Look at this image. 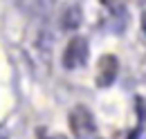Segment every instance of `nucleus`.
I'll return each mask as SVG.
<instances>
[{
    "label": "nucleus",
    "instance_id": "nucleus-1",
    "mask_svg": "<svg viewBox=\"0 0 146 139\" xmlns=\"http://www.w3.org/2000/svg\"><path fill=\"white\" fill-rule=\"evenodd\" d=\"M88 58H90V45L83 36H74L68 40L65 50L61 54V65L65 70H79L88 65Z\"/></svg>",
    "mask_w": 146,
    "mask_h": 139
},
{
    "label": "nucleus",
    "instance_id": "nucleus-2",
    "mask_svg": "<svg viewBox=\"0 0 146 139\" xmlns=\"http://www.w3.org/2000/svg\"><path fill=\"white\" fill-rule=\"evenodd\" d=\"M70 130L76 139H92L97 135V123L86 105H76L70 112Z\"/></svg>",
    "mask_w": 146,
    "mask_h": 139
},
{
    "label": "nucleus",
    "instance_id": "nucleus-3",
    "mask_svg": "<svg viewBox=\"0 0 146 139\" xmlns=\"http://www.w3.org/2000/svg\"><path fill=\"white\" fill-rule=\"evenodd\" d=\"M117 74H119V58L115 54H106L99 58L94 83H97V87H110L117 81Z\"/></svg>",
    "mask_w": 146,
    "mask_h": 139
},
{
    "label": "nucleus",
    "instance_id": "nucleus-4",
    "mask_svg": "<svg viewBox=\"0 0 146 139\" xmlns=\"http://www.w3.org/2000/svg\"><path fill=\"white\" fill-rule=\"evenodd\" d=\"M81 23H83V9H81L79 5H70V7L63 9V14H61V29H63V32L79 29Z\"/></svg>",
    "mask_w": 146,
    "mask_h": 139
},
{
    "label": "nucleus",
    "instance_id": "nucleus-5",
    "mask_svg": "<svg viewBox=\"0 0 146 139\" xmlns=\"http://www.w3.org/2000/svg\"><path fill=\"white\" fill-rule=\"evenodd\" d=\"M135 103H137V119H139V128H142L144 121H146V101L142 99V97H137Z\"/></svg>",
    "mask_w": 146,
    "mask_h": 139
},
{
    "label": "nucleus",
    "instance_id": "nucleus-6",
    "mask_svg": "<svg viewBox=\"0 0 146 139\" xmlns=\"http://www.w3.org/2000/svg\"><path fill=\"white\" fill-rule=\"evenodd\" d=\"M139 135H142V128H135V130H133L126 139H139Z\"/></svg>",
    "mask_w": 146,
    "mask_h": 139
},
{
    "label": "nucleus",
    "instance_id": "nucleus-7",
    "mask_svg": "<svg viewBox=\"0 0 146 139\" xmlns=\"http://www.w3.org/2000/svg\"><path fill=\"white\" fill-rule=\"evenodd\" d=\"M142 36H144V40H146V11L142 14Z\"/></svg>",
    "mask_w": 146,
    "mask_h": 139
},
{
    "label": "nucleus",
    "instance_id": "nucleus-8",
    "mask_svg": "<svg viewBox=\"0 0 146 139\" xmlns=\"http://www.w3.org/2000/svg\"><path fill=\"white\" fill-rule=\"evenodd\" d=\"M47 139H63V137H47Z\"/></svg>",
    "mask_w": 146,
    "mask_h": 139
},
{
    "label": "nucleus",
    "instance_id": "nucleus-9",
    "mask_svg": "<svg viewBox=\"0 0 146 139\" xmlns=\"http://www.w3.org/2000/svg\"><path fill=\"white\" fill-rule=\"evenodd\" d=\"M2 139H9V137H2Z\"/></svg>",
    "mask_w": 146,
    "mask_h": 139
}]
</instances>
